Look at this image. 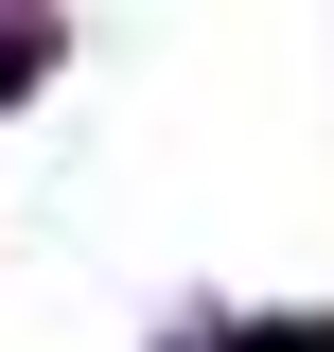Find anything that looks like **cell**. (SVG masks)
Wrapping results in <instances>:
<instances>
[{
	"mask_svg": "<svg viewBox=\"0 0 334 352\" xmlns=\"http://www.w3.org/2000/svg\"><path fill=\"white\" fill-rule=\"evenodd\" d=\"M229 352H334V317H264V335H229Z\"/></svg>",
	"mask_w": 334,
	"mask_h": 352,
	"instance_id": "cell-1",
	"label": "cell"
}]
</instances>
